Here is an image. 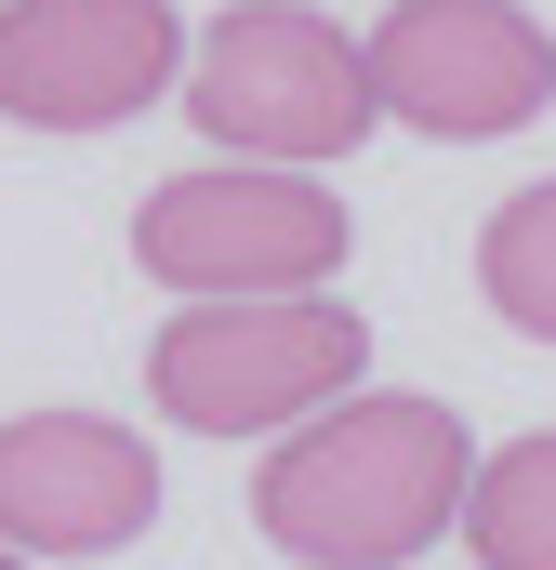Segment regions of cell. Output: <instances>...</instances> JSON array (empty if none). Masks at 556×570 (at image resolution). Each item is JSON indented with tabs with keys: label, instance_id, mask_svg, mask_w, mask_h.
I'll return each mask as SVG.
<instances>
[{
	"label": "cell",
	"instance_id": "obj_1",
	"mask_svg": "<svg viewBox=\"0 0 556 570\" xmlns=\"http://www.w3.org/2000/svg\"><path fill=\"white\" fill-rule=\"evenodd\" d=\"M464 491H477V438L450 399H411V385H358L331 399L318 425H291L252 478V531H266L291 570H398L424 558L437 531H464Z\"/></svg>",
	"mask_w": 556,
	"mask_h": 570
},
{
	"label": "cell",
	"instance_id": "obj_6",
	"mask_svg": "<svg viewBox=\"0 0 556 570\" xmlns=\"http://www.w3.org/2000/svg\"><path fill=\"white\" fill-rule=\"evenodd\" d=\"M186 80L172 0H0V120L27 134H120Z\"/></svg>",
	"mask_w": 556,
	"mask_h": 570
},
{
	"label": "cell",
	"instance_id": "obj_10",
	"mask_svg": "<svg viewBox=\"0 0 556 570\" xmlns=\"http://www.w3.org/2000/svg\"><path fill=\"white\" fill-rule=\"evenodd\" d=\"M0 570H27V558H13V544H0Z\"/></svg>",
	"mask_w": 556,
	"mask_h": 570
},
{
	"label": "cell",
	"instance_id": "obj_2",
	"mask_svg": "<svg viewBox=\"0 0 556 570\" xmlns=\"http://www.w3.org/2000/svg\"><path fill=\"white\" fill-rule=\"evenodd\" d=\"M371 318L331 292H252V305H186L146 345V399L186 438H291L331 399H358Z\"/></svg>",
	"mask_w": 556,
	"mask_h": 570
},
{
	"label": "cell",
	"instance_id": "obj_8",
	"mask_svg": "<svg viewBox=\"0 0 556 570\" xmlns=\"http://www.w3.org/2000/svg\"><path fill=\"white\" fill-rule=\"evenodd\" d=\"M464 544L477 570H556V425L544 438H504L464 491Z\"/></svg>",
	"mask_w": 556,
	"mask_h": 570
},
{
	"label": "cell",
	"instance_id": "obj_5",
	"mask_svg": "<svg viewBox=\"0 0 556 570\" xmlns=\"http://www.w3.org/2000/svg\"><path fill=\"white\" fill-rule=\"evenodd\" d=\"M371 94L437 146H490V134H530L556 107V40L517 0H385Z\"/></svg>",
	"mask_w": 556,
	"mask_h": 570
},
{
	"label": "cell",
	"instance_id": "obj_7",
	"mask_svg": "<svg viewBox=\"0 0 556 570\" xmlns=\"http://www.w3.org/2000/svg\"><path fill=\"white\" fill-rule=\"evenodd\" d=\"M159 518V451L107 412H13L0 425V544L13 558H120Z\"/></svg>",
	"mask_w": 556,
	"mask_h": 570
},
{
	"label": "cell",
	"instance_id": "obj_4",
	"mask_svg": "<svg viewBox=\"0 0 556 570\" xmlns=\"http://www.w3.org/2000/svg\"><path fill=\"white\" fill-rule=\"evenodd\" d=\"M133 266L186 305H252V292H318L345 266V199L278 173V159H212L146 186L133 213Z\"/></svg>",
	"mask_w": 556,
	"mask_h": 570
},
{
	"label": "cell",
	"instance_id": "obj_9",
	"mask_svg": "<svg viewBox=\"0 0 556 570\" xmlns=\"http://www.w3.org/2000/svg\"><path fill=\"white\" fill-rule=\"evenodd\" d=\"M477 292H490L504 332L556 345V173H544V186H517V199L477 226Z\"/></svg>",
	"mask_w": 556,
	"mask_h": 570
},
{
	"label": "cell",
	"instance_id": "obj_3",
	"mask_svg": "<svg viewBox=\"0 0 556 570\" xmlns=\"http://www.w3.org/2000/svg\"><path fill=\"white\" fill-rule=\"evenodd\" d=\"M172 94H186V120L226 146V159H278V173H318V159H345V146L385 120L371 40H345V27L305 13V0H239V13H212Z\"/></svg>",
	"mask_w": 556,
	"mask_h": 570
}]
</instances>
